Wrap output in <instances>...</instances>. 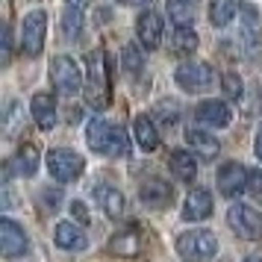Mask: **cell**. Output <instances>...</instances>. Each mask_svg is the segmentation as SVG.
I'll return each instance as SVG.
<instances>
[{
  "label": "cell",
  "mask_w": 262,
  "mask_h": 262,
  "mask_svg": "<svg viewBox=\"0 0 262 262\" xmlns=\"http://www.w3.org/2000/svg\"><path fill=\"white\" fill-rule=\"evenodd\" d=\"M177 253L191 262H209L218 253V238L209 230H189L177 236Z\"/></svg>",
  "instance_id": "6da1fadb"
},
{
  "label": "cell",
  "mask_w": 262,
  "mask_h": 262,
  "mask_svg": "<svg viewBox=\"0 0 262 262\" xmlns=\"http://www.w3.org/2000/svg\"><path fill=\"white\" fill-rule=\"evenodd\" d=\"M85 100H89L95 109H103V106L109 103V77H106V62H103V53H100V50L89 53Z\"/></svg>",
  "instance_id": "7a4b0ae2"
},
{
  "label": "cell",
  "mask_w": 262,
  "mask_h": 262,
  "mask_svg": "<svg viewBox=\"0 0 262 262\" xmlns=\"http://www.w3.org/2000/svg\"><path fill=\"white\" fill-rule=\"evenodd\" d=\"M50 80H53V89L65 97H74L83 92V71L80 65L71 59V56H56L53 65H50Z\"/></svg>",
  "instance_id": "3957f363"
},
{
  "label": "cell",
  "mask_w": 262,
  "mask_h": 262,
  "mask_svg": "<svg viewBox=\"0 0 262 262\" xmlns=\"http://www.w3.org/2000/svg\"><path fill=\"white\" fill-rule=\"evenodd\" d=\"M174 80L183 92H189V95H201V92H209L215 83V74L212 68L206 65V62H183L174 74Z\"/></svg>",
  "instance_id": "277c9868"
},
{
  "label": "cell",
  "mask_w": 262,
  "mask_h": 262,
  "mask_svg": "<svg viewBox=\"0 0 262 262\" xmlns=\"http://www.w3.org/2000/svg\"><path fill=\"white\" fill-rule=\"evenodd\" d=\"M227 224L236 230V236L248 238V242L262 238V212H256L248 203H233L227 209Z\"/></svg>",
  "instance_id": "5b68a950"
},
{
  "label": "cell",
  "mask_w": 262,
  "mask_h": 262,
  "mask_svg": "<svg viewBox=\"0 0 262 262\" xmlns=\"http://www.w3.org/2000/svg\"><path fill=\"white\" fill-rule=\"evenodd\" d=\"M45 36H48V12L33 9L30 15H24L21 24V48L27 56H38L45 48Z\"/></svg>",
  "instance_id": "8992f818"
},
{
  "label": "cell",
  "mask_w": 262,
  "mask_h": 262,
  "mask_svg": "<svg viewBox=\"0 0 262 262\" xmlns=\"http://www.w3.org/2000/svg\"><path fill=\"white\" fill-rule=\"evenodd\" d=\"M83 168H85L83 156L68 150V147H56V150L48 154V171L59 183H74V180L83 174Z\"/></svg>",
  "instance_id": "52a82bcc"
},
{
  "label": "cell",
  "mask_w": 262,
  "mask_h": 262,
  "mask_svg": "<svg viewBox=\"0 0 262 262\" xmlns=\"http://www.w3.org/2000/svg\"><path fill=\"white\" fill-rule=\"evenodd\" d=\"M242 48L248 59H256L262 50V27H259V15L250 3H242Z\"/></svg>",
  "instance_id": "ba28073f"
},
{
  "label": "cell",
  "mask_w": 262,
  "mask_h": 262,
  "mask_svg": "<svg viewBox=\"0 0 262 262\" xmlns=\"http://www.w3.org/2000/svg\"><path fill=\"white\" fill-rule=\"evenodd\" d=\"M27 248H30V238H27L24 227L15 224L12 218H3L0 221V250H3V256L18 259V256L27 253Z\"/></svg>",
  "instance_id": "9c48e42d"
},
{
  "label": "cell",
  "mask_w": 262,
  "mask_h": 262,
  "mask_svg": "<svg viewBox=\"0 0 262 262\" xmlns=\"http://www.w3.org/2000/svg\"><path fill=\"white\" fill-rule=\"evenodd\" d=\"M218 189L224 198H238L242 191H248V168L242 162H224L218 168Z\"/></svg>",
  "instance_id": "30bf717a"
},
{
  "label": "cell",
  "mask_w": 262,
  "mask_h": 262,
  "mask_svg": "<svg viewBox=\"0 0 262 262\" xmlns=\"http://www.w3.org/2000/svg\"><path fill=\"white\" fill-rule=\"evenodd\" d=\"M162 30H165L162 15L154 12V9H147V12H142L139 18H136V36H139V41H142V48H147V50L159 48V41H162Z\"/></svg>",
  "instance_id": "8fae6325"
},
{
  "label": "cell",
  "mask_w": 262,
  "mask_h": 262,
  "mask_svg": "<svg viewBox=\"0 0 262 262\" xmlns=\"http://www.w3.org/2000/svg\"><path fill=\"white\" fill-rule=\"evenodd\" d=\"M85 142L95 154H109L112 142H115V127L103 118H92L89 127H85Z\"/></svg>",
  "instance_id": "7c38bea8"
},
{
  "label": "cell",
  "mask_w": 262,
  "mask_h": 262,
  "mask_svg": "<svg viewBox=\"0 0 262 262\" xmlns=\"http://www.w3.org/2000/svg\"><path fill=\"white\" fill-rule=\"evenodd\" d=\"M53 242L62 250H74V253L89 248V236L77 224H71V221H59V224L53 227Z\"/></svg>",
  "instance_id": "4fadbf2b"
},
{
  "label": "cell",
  "mask_w": 262,
  "mask_h": 262,
  "mask_svg": "<svg viewBox=\"0 0 262 262\" xmlns=\"http://www.w3.org/2000/svg\"><path fill=\"white\" fill-rule=\"evenodd\" d=\"M212 215V194L206 189H191L183 203V218L186 221H206Z\"/></svg>",
  "instance_id": "5bb4252c"
},
{
  "label": "cell",
  "mask_w": 262,
  "mask_h": 262,
  "mask_svg": "<svg viewBox=\"0 0 262 262\" xmlns=\"http://www.w3.org/2000/svg\"><path fill=\"white\" fill-rule=\"evenodd\" d=\"M194 118L201 121L203 127H227L233 112L224 100H203L201 106L194 109Z\"/></svg>",
  "instance_id": "9a60e30c"
},
{
  "label": "cell",
  "mask_w": 262,
  "mask_h": 262,
  "mask_svg": "<svg viewBox=\"0 0 262 262\" xmlns=\"http://www.w3.org/2000/svg\"><path fill=\"white\" fill-rule=\"evenodd\" d=\"M92 191H95L97 206H100L109 218H121V215H124V194H121L115 186H109V183H97Z\"/></svg>",
  "instance_id": "2e32d148"
},
{
  "label": "cell",
  "mask_w": 262,
  "mask_h": 262,
  "mask_svg": "<svg viewBox=\"0 0 262 262\" xmlns=\"http://www.w3.org/2000/svg\"><path fill=\"white\" fill-rule=\"evenodd\" d=\"M30 112H33V118H36V124L41 130H53L56 127V100H53V95L38 92L33 97V103H30Z\"/></svg>",
  "instance_id": "e0dca14e"
},
{
  "label": "cell",
  "mask_w": 262,
  "mask_h": 262,
  "mask_svg": "<svg viewBox=\"0 0 262 262\" xmlns=\"http://www.w3.org/2000/svg\"><path fill=\"white\" fill-rule=\"evenodd\" d=\"M186 142H189V147L201 156V159H215L218 150H221L218 139H215L209 130H189L186 133Z\"/></svg>",
  "instance_id": "ac0fdd59"
},
{
  "label": "cell",
  "mask_w": 262,
  "mask_h": 262,
  "mask_svg": "<svg viewBox=\"0 0 262 262\" xmlns=\"http://www.w3.org/2000/svg\"><path fill=\"white\" fill-rule=\"evenodd\" d=\"M133 136H136V144L142 150H147V154L159 147V133H156L154 121L147 118V115H139V118L133 121Z\"/></svg>",
  "instance_id": "d6986e66"
},
{
  "label": "cell",
  "mask_w": 262,
  "mask_h": 262,
  "mask_svg": "<svg viewBox=\"0 0 262 262\" xmlns=\"http://www.w3.org/2000/svg\"><path fill=\"white\" fill-rule=\"evenodd\" d=\"M109 250L112 253H118V256H139V250H142V236L136 233V230H124V233H115L112 242H109Z\"/></svg>",
  "instance_id": "ffe728a7"
},
{
  "label": "cell",
  "mask_w": 262,
  "mask_h": 262,
  "mask_svg": "<svg viewBox=\"0 0 262 262\" xmlns=\"http://www.w3.org/2000/svg\"><path fill=\"white\" fill-rule=\"evenodd\" d=\"M171 171H174L177 180L191 183V180L198 177V159H194L189 150H174V154H171Z\"/></svg>",
  "instance_id": "44dd1931"
},
{
  "label": "cell",
  "mask_w": 262,
  "mask_h": 262,
  "mask_svg": "<svg viewBox=\"0 0 262 262\" xmlns=\"http://www.w3.org/2000/svg\"><path fill=\"white\" fill-rule=\"evenodd\" d=\"M139 194H142V201L147 206H165L171 201V186L162 183V180H147L142 189H139Z\"/></svg>",
  "instance_id": "7402d4cb"
},
{
  "label": "cell",
  "mask_w": 262,
  "mask_h": 262,
  "mask_svg": "<svg viewBox=\"0 0 262 262\" xmlns=\"http://www.w3.org/2000/svg\"><path fill=\"white\" fill-rule=\"evenodd\" d=\"M165 6H168V15H171V21H174L177 27H191L198 0H165Z\"/></svg>",
  "instance_id": "603a6c76"
},
{
  "label": "cell",
  "mask_w": 262,
  "mask_h": 262,
  "mask_svg": "<svg viewBox=\"0 0 262 262\" xmlns=\"http://www.w3.org/2000/svg\"><path fill=\"white\" fill-rule=\"evenodd\" d=\"M15 171L21 177H33L38 171V147L36 144H21V150L15 156Z\"/></svg>",
  "instance_id": "cb8c5ba5"
},
{
  "label": "cell",
  "mask_w": 262,
  "mask_h": 262,
  "mask_svg": "<svg viewBox=\"0 0 262 262\" xmlns=\"http://www.w3.org/2000/svg\"><path fill=\"white\" fill-rule=\"evenodd\" d=\"M236 15V0H209V24L227 27Z\"/></svg>",
  "instance_id": "d4e9b609"
},
{
  "label": "cell",
  "mask_w": 262,
  "mask_h": 262,
  "mask_svg": "<svg viewBox=\"0 0 262 262\" xmlns=\"http://www.w3.org/2000/svg\"><path fill=\"white\" fill-rule=\"evenodd\" d=\"M171 50L177 56H189L191 50H198V33L191 27H177V33L171 38Z\"/></svg>",
  "instance_id": "484cf974"
},
{
  "label": "cell",
  "mask_w": 262,
  "mask_h": 262,
  "mask_svg": "<svg viewBox=\"0 0 262 262\" xmlns=\"http://www.w3.org/2000/svg\"><path fill=\"white\" fill-rule=\"evenodd\" d=\"M80 33H83V9L68 6V9L62 12V36L68 38V41H77Z\"/></svg>",
  "instance_id": "4316f807"
},
{
  "label": "cell",
  "mask_w": 262,
  "mask_h": 262,
  "mask_svg": "<svg viewBox=\"0 0 262 262\" xmlns=\"http://www.w3.org/2000/svg\"><path fill=\"white\" fill-rule=\"evenodd\" d=\"M121 59H124V68L130 74H139L144 68V56H142V48H139V45H124Z\"/></svg>",
  "instance_id": "83f0119b"
},
{
  "label": "cell",
  "mask_w": 262,
  "mask_h": 262,
  "mask_svg": "<svg viewBox=\"0 0 262 262\" xmlns=\"http://www.w3.org/2000/svg\"><path fill=\"white\" fill-rule=\"evenodd\" d=\"M221 85H224V95L227 97H242V77L233 71H227L221 77Z\"/></svg>",
  "instance_id": "f1b7e54d"
},
{
  "label": "cell",
  "mask_w": 262,
  "mask_h": 262,
  "mask_svg": "<svg viewBox=\"0 0 262 262\" xmlns=\"http://www.w3.org/2000/svg\"><path fill=\"white\" fill-rule=\"evenodd\" d=\"M127 133L121 130V127H115V142H112V150H109V156H127Z\"/></svg>",
  "instance_id": "f546056e"
},
{
  "label": "cell",
  "mask_w": 262,
  "mask_h": 262,
  "mask_svg": "<svg viewBox=\"0 0 262 262\" xmlns=\"http://www.w3.org/2000/svg\"><path fill=\"white\" fill-rule=\"evenodd\" d=\"M248 191L256 194V198H262V171L259 168H250L248 171Z\"/></svg>",
  "instance_id": "4dcf8cb0"
},
{
  "label": "cell",
  "mask_w": 262,
  "mask_h": 262,
  "mask_svg": "<svg viewBox=\"0 0 262 262\" xmlns=\"http://www.w3.org/2000/svg\"><path fill=\"white\" fill-rule=\"evenodd\" d=\"M71 215H74V221H77V224H89V221H92L89 212H85V203H80V201L71 203Z\"/></svg>",
  "instance_id": "1f68e13d"
},
{
  "label": "cell",
  "mask_w": 262,
  "mask_h": 262,
  "mask_svg": "<svg viewBox=\"0 0 262 262\" xmlns=\"http://www.w3.org/2000/svg\"><path fill=\"white\" fill-rule=\"evenodd\" d=\"M41 203L48 206L50 212L56 209V203H59V189H50V191H41Z\"/></svg>",
  "instance_id": "d6a6232c"
},
{
  "label": "cell",
  "mask_w": 262,
  "mask_h": 262,
  "mask_svg": "<svg viewBox=\"0 0 262 262\" xmlns=\"http://www.w3.org/2000/svg\"><path fill=\"white\" fill-rule=\"evenodd\" d=\"M9 53H12V30L6 27V33H3V65H9Z\"/></svg>",
  "instance_id": "836d02e7"
},
{
  "label": "cell",
  "mask_w": 262,
  "mask_h": 262,
  "mask_svg": "<svg viewBox=\"0 0 262 262\" xmlns=\"http://www.w3.org/2000/svg\"><path fill=\"white\" fill-rule=\"evenodd\" d=\"M253 154L259 156V162H262V127H259V133H256V142H253Z\"/></svg>",
  "instance_id": "e575fe53"
},
{
  "label": "cell",
  "mask_w": 262,
  "mask_h": 262,
  "mask_svg": "<svg viewBox=\"0 0 262 262\" xmlns=\"http://www.w3.org/2000/svg\"><path fill=\"white\" fill-rule=\"evenodd\" d=\"M124 6H147V3H154V0H118Z\"/></svg>",
  "instance_id": "d590c367"
},
{
  "label": "cell",
  "mask_w": 262,
  "mask_h": 262,
  "mask_svg": "<svg viewBox=\"0 0 262 262\" xmlns=\"http://www.w3.org/2000/svg\"><path fill=\"white\" fill-rule=\"evenodd\" d=\"M68 6H74V9H85L89 6V0H65Z\"/></svg>",
  "instance_id": "8d00e7d4"
},
{
  "label": "cell",
  "mask_w": 262,
  "mask_h": 262,
  "mask_svg": "<svg viewBox=\"0 0 262 262\" xmlns=\"http://www.w3.org/2000/svg\"><path fill=\"white\" fill-rule=\"evenodd\" d=\"M245 262H262V256H259V253H253V256H248Z\"/></svg>",
  "instance_id": "74e56055"
}]
</instances>
